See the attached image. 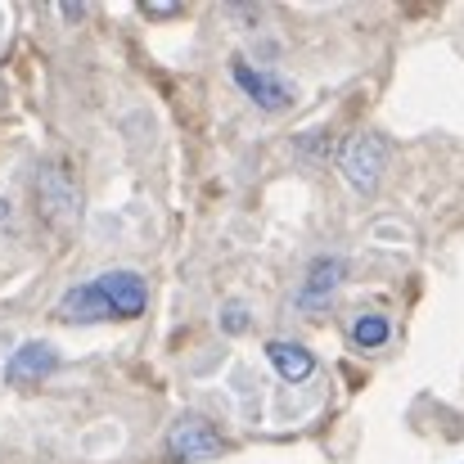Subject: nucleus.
Returning a JSON list of instances; mask_svg holds the SVG:
<instances>
[{
	"label": "nucleus",
	"instance_id": "1",
	"mask_svg": "<svg viewBox=\"0 0 464 464\" xmlns=\"http://www.w3.org/2000/svg\"><path fill=\"white\" fill-rule=\"evenodd\" d=\"M36 208L54 221V226H68L72 217H77V208H82V194H77V180H72V171H68V162H59V158H45L41 167H36Z\"/></svg>",
	"mask_w": 464,
	"mask_h": 464
},
{
	"label": "nucleus",
	"instance_id": "2",
	"mask_svg": "<svg viewBox=\"0 0 464 464\" xmlns=\"http://www.w3.org/2000/svg\"><path fill=\"white\" fill-rule=\"evenodd\" d=\"M217 451H221V438H217V429L203 415H185L167 433V456L171 460H208Z\"/></svg>",
	"mask_w": 464,
	"mask_h": 464
},
{
	"label": "nucleus",
	"instance_id": "3",
	"mask_svg": "<svg viewBox=\"0 0 464 464\" xmlns=\"http://www.w3.org/2000/svg\"><path fill=\"white\" fill-rule=\"evenodd\" d=\"M95 285H100V294H104V303H109V315H113V320H136V315L145 311V303H150L145 280H140V276H131V271L100 276Z\"/></svg>",
	"mask_w": 464,
	"mask_h": 464
},
{
	"label": "nucleus",
	"instance_id": "4",
	"mask_svg": "<svg viewBox=\"0 0 464 464\" xmlns=\"http://www.w3.org/2000/svg\"><path fill=\"white\" fill-rule=\"evenodd\" d=\"M54 370H59V352H54V343L32 338V343H23V347L9 356L5 379H9V383H32V379H45V374H54Z\"/></svg>",
	"mask_w": 464,
	"mask_h": 464
},
{
	"label": "nucleus",
	"instance_id": "5",
	"mask_svg": "<svg viewBox=\"0 0 464 464\" xmlns=\"http://www.w3.org/2000/svg\"><path fill=\"white\" fill-rule=\"evenodd\" d=\"M59 320L95 324V320H113V315H109V303H104L100 285L91 280V285H77V289H68V294H63V303H59Z\"/></svg>",
	"mask_w": 464,
	"mask_h": 464
},
{
	"label": "nucleus",
	"instance_id": "6",
	"mask_svg": "<svg viewBox=\"0 0 464 464\" xmlns=\"http://www.w3.org/2000/svg\"><path fill=\"white\" fill-rule=\"evenodd\" d=\"M379 145L374 140H352L347 145V154H343V171H347V180L356 185V189H374V180H379Z\"/></svg>",
	"mask_w": 464,
	"mask_h": 464
},
{
	"label": "nucleus",
	"instance_id": "7",
	"mask_svg": "<svg viewBox=\"0 0 464 464\" xmlns=\"http://www.w3.org/2000/svg\"><path fill=\"white\" fill-rule=\"evenodd\" d=\"M235 77H239V86L257 100V104H266V109H280V104H289V91L276 82V77H266V72H257V68H248L244 59H235Z\"/></svg>",
	"mask_w": 464,
	"mask_h": 464
},
{
	"label": "nucleus",
	"instance_id": "8",
	"mask_svg": "<svg viewBox=\"0 0 464 464\" xmlns=\"http://www.w3.org/2000/svg\"><path fill=\"white\" fill-rule=\"evenodd\" d=\"M266 356H271V365L280 370V379H289V383H303V379H311V370H315L311 352L307 347H294V343H271Z\"/></svg>",
	"mask_w": 464,
	"mask_h": 464
},
{
	"label": "nucleus",
	"instance_id": "9",
	"mask_svg": "<svg viewBox=\"0 0 464 464\" xmlns=\"http://www.w3.org/2000/svg\"><path fill=\"white\" fill-rule=\"evenodd\" d=\"M338 276H343V262H334V257H320L315 262V271H311V280H307V303H324L329 298V289L338 285Z\"/></svg>",
	"mask_w": 464,
	"mask_h": 464
},
{
	"label": "nucleus",
	"instance_id": "10",
	"mask_svg": "<svg viewBox=\"0 0 464 464\" xmlns=\"http://www.w3.org/2000/svg\"><path fill=\"white\" fill-rule=\"evenodd\" d=\"M352 338H356L361 347H379V343L388 338V320H383V315H361V320L352 324Z\"/></svg>",
	"mask_w": 464,
	"mask_h": 464
},
{
	"label": "nucleus",
	"instance_id": "11",
	"mask_svg": "<svg viewBox=\"0 0 464 464\" xmlns=\"http://www.w3.org/2000/svg\"><path fill=\"white\" fill-rule=\"evenodd\" d=\"M226 324H230V334H239V324H244V311L230 307V311H226Z\"/></svg>",
	"mask_w": 464,
	"mask_h": 464
}]
</instances>
